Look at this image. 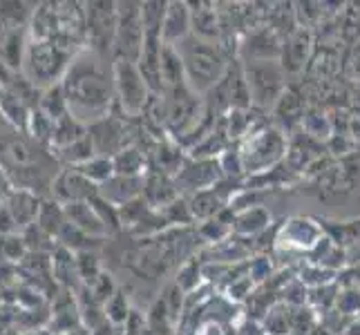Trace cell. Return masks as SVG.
Wrapping results in <instances>:
<instances>
[{
	"instance_id": "6da1fadb",
	"label": "cell",
	"mask_w": 360,
	"mask_h": 335,
	"mask_svg": "<svg viewBox=\"0 0 360 335\" xmlns=\"http://www.w3.org/2000/svg\"><path fill=\"white\" fill-rule=\"evenodd\" d=\"M60 88L65 94L70 117L88 128L112 112V63L105 65V58L90 49L81 52L70 60Z\"/></svg>"
},
{
	"instance_id": "7a4b0ae2",
	"label": "cell",
	"mask_w": 360,
	"mask_h": 335,
	"mask_svg": "<svg viewBox=\"0 0 360 335\" xmlns=\"http://www.w3.org/2000/svg\"><path fill=\"white\" fill-rule=\"evenodd\" d=\"M175 47L181 58L184 81L200 96L210 92L226 77L231 65H229L226 49L219 43H208L195 39V36H188V39H184Z\"/></svg>"
},
{
	"instance_id": "3957f363",
	"label": "cell",
	"mask_w": 360,
	"mask_h": 335,
	"mask_svg": "<svg viewBox=\"0 0 360 335\" xmlns=\"http://www.w3.org/2000/svg\"><path fill=\"white\" fill-rule=\"evenodd\" d=\"M242 77L251 107L255 110H273L282 92L287 90V74L280 60H244Z\"/></svg>"
},
{
	"instance_id": "277c9868",
	"label": "cell",
	"mask_w": 360,
	"mask_h": 335,
	"mask_svg": "<svg viewBox=\"0 0 360 335\" xmlns=\"http://www.w3.org/2000/svg\"><path fill=\"white\" fill-rule=\"evenodd\" d=\"M287 134L278 128H253L238 147L246 172H269L287 157Z\"/></svg>"
},
{
	"instance_id": "5b68a950",
	"label": "cell",
	"mask_w": 360,
	"mask_h": 335,
	"mask_svg": "<svg viewBox=\"0 0 360 335\" xmlns=\"http://www.w3.org/2000/svg\"><path fill=\"white\" fill-rule=\"evenodd\" d=\"M72 60V54L54 41H32L25 47V56H22V65L25 74H27V81L34 85H52L65 77L68 65Z\"/></svg>"
},
{
	"instance_id": "8992f818",
	"label": "cell",
	"mask_w": 360,
	"mask_h": 335,
	"mask_svg": "<svg viewBox=\"0 0 360 335\" xmlns=\"http://www.w3.org/2000/svg\"><path fill=\"white\" fill-rule=\"evenodd\" d=\"M164 101H166V130L177 141L184 139L186 134H195L202 128V121L208 114L206 103L186 83L175 90H168V98H164Z\"/></svg>"
},
{
	"instance_id": "52a82bcc",
	"label": "cell",
	"mask_w": 360,
	"mask_h": 335,
	"mask_svg": "<svg viewBox=\"0 0 360 335\" xmlns=\"http://www.w3.org/2000/svg\"><path fill=\"white\" fill-rule=\"evenodd\" d=\"M112 85H115V103L123 112V117H128V119L139 117L148 103V98H150V90H148L136 63L115 58Z\"/></svg>"
},
{
	"instance_id": "ba28073f",
	"label": "cell",
	"mask_w": 360,
	"mask_h": 335,
	"mask_svg": "<svg viewBox=\"0 0 360 335\" xmlns=\"http://www.w3.org/2000/svg\"><path fill=\"white\" fill-rule=\"evenodd\" d=\"M143 47L141 3H117V29L112 54L117 60L136 63Z\"/></svg>"
},
{
	"instance_id": "9c48e42d",
	"label": "cell",
	"mask_w": 360,
	"mask_h": 335,
	"mask_svg": "<svg viewBox=\"0 0 360 335\" xmlns=\"http://www.w3.org/2000/svg\"><path fill=\"white\" fill-rule=\"evenodd\" d=\"M117 29V3H88L85 5V36L90 52L98 56L112 54Z\"/></svg>"
},
{
	"instance_id": "30bf717a",
	"label": "cell",
	"mask_w": 360,
	"mask_h": 335,
	"mask_svg": "<svg viewBox=\"0 0 360 335\" xmlns=\"http://www.w3.org/2000/svg\"><path fill=\"white\" fill-rule=\"evenodd\" d=\"M325 237V228L322 223L309 217H291L282 223L276 235V244L287 251L297 253H311L316 244Z\"/></svg>"
},
{
	"instance_id": "8fae6325",
	"label": "cell",
	"mask_w": 360,
	"mask_h": 335,
	"mask_svg": "<svg viewBox=\"0 0 360 335\" xmlns=\"http://www.w3.org/2000/svg\"><path fill=\"white\" fill-rule=\"evenodd\" d=\"M314 56V34L311 29L297 27L291 34L284 36L282 52H280V65L284 74H300L309 65Z\"/></svg>"
},
{
	"instance_id": "7c38bea8",
	"label": "cell",
	"mask_w": 360,
	"mask_h": 335,
	"mask_svg": "<svg viewBox=\"0 0 360 335\" xmlns=\"http://www.w3.org/2000/svg\"><path fill=\"white\" fill-rule=\"evenodd\" d=\"M221 179V170L217 159H191L181 166V170L177 172V183L175 185H184L195 192L202 190H213L217 181Z\"/></svg>"
},
{
	"instance_id": "4fadbf2b",
	"label": "cell",
	"mask_w": 360,
	"mask_h": 335,
	"mask_svg": "<svg viewBox=\"0 0 360 335\" xmlns=\"http://www.w3.org/2000/svg\"><path fill=\"white\" fill-rule=\"evenodd\" d=\"M52 192L58 202L63 204H79V202H90L98 197V185L88 181L79 170H65L52 181Z\"/></svg>"
},
{
	"instance_id": "5bb4252c",
	"label": "cell",
	"mask_w": 360,
	"mask_h": 335,
	"mask_svg": "<svg viewBox=\"0 0 360 335\" xmlns=\"http://www.w3.org/2000/svg\"><path fill=\"white\" fill-rule=\"evenodd\" d=\"M282 39L269 25L248 32L244 45H240V54L244 60H280Z\"/></svg>"
},
{
	"instance_id": "9a60e30c",
	"label": "cell",
	"mask_w": 360,
	"mask_h": 335,
	"mask_svg": "<svg viewBox=\"0 0 360 335\" xmlns=\"http://www.w3.org/2000/svg\"><path fill=\"white\" fill-rule=\"evenodd\" d=\"M191 36V5L188 3H166L161 18V41L164 45H179Z\"/></svg>"
},
{
	"instance_id": "2e32d148",
	"label": "cell",
	"mask_w": 360,
	"mask_h": 335,
	"mask_svg": "<svg viewBox=\"0 0 360 335\" xmlns=\"http://www.w3.org/2000/svg\"><path fill=\"white\" fill-rule=\"evenodd\" d=\"M98 195L101 199L115 208L128 206L136 202L143 195V177H121L115 175L112 179H108L103 185H98Z\"/></svg>"
},
{
	"instance_id": "e0dca14e",
	"label": "cell",
	"mask_w": 360,
	"mask_h": 335,
	"mask_svg": "<svg viewBox=\"0 0 360 335\" xmlns=\"http://www.w3.org/2000/svg\"><path fill=\"white\" fill-rule=\"evenodd\" d=\"M191 36L200 41L217 43L221 36V16L219 9L210 3L191 5Z\"/></svg>"
},
{
	"instance_id": "ac0fdd59",
	"label": "cell",
	"mask_w": 360,
	"mask_h": 335,
	"mask_svg": "<svg viewBox=\"0 0 360 335\" xmlns=\"http://www.w3.org/2000/svg\"><path fill=\"white\" fill-rule=\"evenodd\" d=\"M304 98L297 94L295 90L287 88L282 92V96L273 105V114H276V123H278V130L284 132H293L295 128H302V119H304Z\"/></svg>"
},
{
	"instance_id": "d6986e66",
	"label": "cell",
	"mask_w": 360,
	"mask_h": 335,
	"mask_svg": "<svg viewBox=\"0 0 360 335\" xmlns=\"http://www.w3.org/2000/svg\"><path fill=\"white\" fill-rule=\"evenodd\" d=\"M65 219L72 223L74 228H79L81 232H85L88 237H94V235H105L108 226L101 219V215L96 213V208L92 206V202H79V204H65L63 206Z\"/></svg>"
},
{
	"instance_id": "ffe728a7",
	"label": "cell",
	"mask_w": 360,
	"mask_h": 335,
	"mask_svg": "<svg viewBox=\"0 0 360 335\" xmlns=\"http://www.w3.org/2000/svg\"><path fill=\"white\" fill-rule=\"evenodd\" d=\"M271 226V213L264 206H251L240 210L231 221V232L235 237H257L259 232H264Z\"/></svg>"
},
{
	"instance_id": "44dd1931",
	"label": "cell",
	"mask_w": 360,
	"mask_h": 335,
	"mask_svg": "<svg viewBox=\"0 0 360 335\" xmlns=\"http://www.w3.org/2000/svg\"><path fill=\"white\" fill-rule=\"evenodd\" d=\"M159 79H161V90H175L179 85H184V67L177 47L164 45L159 58Z\"/></svg>"
},
{
	"instance_id": "7402d4cb",
	"label": "cell",
	"mask_w": 360,
	"mask_h": 335,
	"mask_svg": "<svg viewBox=\"0 0 360 335\" xmlns=\"http://www.w3.org/2000/svg\"><path fill=\"white\" fill-rule=\"evenodd\" d=\"M39 199L27 192V190H18V192H11L9 197V204H7V210L9 215L14 217L16 226L20 228H27L32 223H36V217H39Z\"/></svg>"
},
{
	"instance_id": "603a6c76",
	"label": "cell",
	"mask_w": 360,
	"mask_h": 335,
	"mask_svg": "<svg viewBox=\"0 0 360 335\" xmlns=\"http://www.w3.org/2000/svg\"><path fill=\"white\" fill-rule=\"evenodd\" d=\"M188 206V213L193 219H215L221 210H224V199L219 197V190H202V192H195L191 197V202L186 204Z\"/></svg>"
},
{
	"instance_id": "cb8c5ba5",
	"label": "cell",
	"mask_w": 360,
	"mask_h": 335,
	"mask_svg": "<svg viewBox=\"0 0 360 335\" xmlns=\"http://www.w3.org/2000/svg\"><path fill=\"white\" fill-rule=\"evenodd\" d=\"M43 114L49 119V121H60L63 117H68V101H65V94H63V88H60V83L52 85V88H47L45 94L39 98V107Z\"/></svg>"
},
{
	"instance_id": "d4e9b609",
	"label": "cell",
	"mask_w": 360,
	"mask_h": 335,
	"mask_svg": "<svg viewBox=\"0 0 360 335\" xmlns=\"http://www.w3.org/2000/svg\"><path fill=\"white\" fill-rule=\"evenodd\" d=\"M302 130L307 134V139H314V141H329L333 136L331 119L320 110H307L304 112Z\"/></svg>"
},
{
	"instance_id": "484cf974",
	"label": "cell",
	"mask_w": 360,
	"mask_h": 335,
	"mask_svg": "<svg viewBox=\"0 0 360 335\" xmlns=\"http://www.w3.org/2000/svg\"><path fill=\"white\" fill-rule=\"evenodd\" d=\"M112 166H115V175L143 177L141 172L146 168V159H143V152H139L134 145H130V147H126V150H121L119 155L112 157Z\"/></svg>"
},
{
	"instance_id": "4316f807",
	"label": "cell",
	"mask_w": 360,
	"mask_h": 335,
	"mask_svg": "<svg viewBox=\"0 0 360 335\" xmlns=\"http://www.w3.org/2000/svg\"><path fill=\"white\" fill-rule=\"evenodd\" d=\"M262 327L266 335H291V308L282 302L273 304L262 320Z\"/></svg>"
},
{
	"instance_id": "83f0119b",
	"label": "cell",
	"mask_w": 360,
	"mask_h": 335,
	"mask_svg": "<svg viewBox=\"0 0 360 335\" xmlns=\"http://www.w3.org/2000/svg\"><path fill=\"white\" fill-rule=\"evenodd\" d=\"M297 280H300L307 289H318V287H327V284H333L338 277V272L333 270H327L318 264H311V262H304L297 270Z\"/></svg>"
},
{
	"instance_id": "f1b7e54d",
	"label": "cell",
	"mask_w": 360,
	"mask_h": 335,
	"mask_svg": "<svg viewBox=\"0 0 360 335\" xmlns=\"http://www.w3.org/2000/svg\"><path fill=\"white\" fill-rule=\"evenodd\" d=\"M333 308L345 317H358L360 315V291L358 289H340L336 295Z\"/></svg>"
},
{
	"instance_id": "f546056e",
	"label": "cell",
	"mask_w": 360,
	"mask_h": 335,
	"mask_svg": "<svg viewBox=\"0 0 360 335\" xmlns=\"http://www.w3.org/2000/svg\"><path fill=\"white\" fill-rule=\"evenodd\" d=\"M128 300L121 291H115V295L105 302V320H110L112 324H123L128 320Z\"/></svg>"
},
{
	"instance_id": "4dcf8cb0",
	"label": "cell",
	"mask_w": 360,
	"mask_h": 335,
	"mask_svg": "<svg viewBox=\"0 0 360 335\" xmlns=\"http://www.w3.org/2000/svg\"><path fill=\"white\" fill-rule=\"evenodd\" d=\"M217 164H219V170H221V177H240L246 172L238 147H235V150H233V147H231V150H224V155L217 159Z\"/></svg>"
},
{
	"instance_id": "1f68e13d",
	"label": "cell",
	"mask_w": 360,
	"mask_h": 335,
	"mask_svg": "<svg viewBox=\"0 0 360 335\" xmlns=\"http://www.w3.org/2000/svg\"><path fill=\"white\" fill-rule=\"evenodd\" d=\"M246 275L251 277L253 284H262V282L271 280V275H273V262H271V257H266V255L253 257L251 262H248V272H246Z\"/></svg>"
},
{
	"instance_id": "d6a6232c",
	"label": "cell",
	"mask_w": 360,
	"mask_h": 335,
	"mask_svg": "<svg viewBox=\"0 0 360 335\" xmlns=\"http://www.w3.org/2000/svg\"><path fill=\"white\" fill-rule=\"evenodd\" d=\"M345 335H360V315L349 320V324L345 327Z\"/></svg>"
},
{
	"instance_id": "836d02e7",
	"label": "cell",
	"mask_w": 360,
	"mask_h": 335,
	"mask_svg": "<svg viewBox=\"0 0 360 335\" xmlns=\"http://www.w3.org/2000/svg\"><path fill=\"white\" fill-rule=\"evenodd\" d=\"M202 335H224V333H221L219 324H215V322H210V324L204 329V333H202Z\"/></svg>"
},
{
	"instance_id": "e575fe53",
	"label": "cell",
	"mask_w": 360,
	"mask_h": 335,
	"mask_svg": "<svg viewBox=\"0 0 360 335\" xmlns=\"http://www.w3.org/2000/svg\"><path fill=\"white\" fill-rule=\"evenodd\" d=\"M70 335H88V333H85L83 329H74V331H72Z\"/></svg>"
},
{
	"instance_id": "d590c367",
	"label": "cell",
	"mask_w": 360,
	"mask_h": 335,
	"mask_svg": "<svg viewBox=\"0 0 360 335\" xmlns=\"http://www.w3.org/2000/svg\"><path fill=\"white\" fill-rule=\"evenodd\" d=\"M0 94H3V88H0Z\"/></svg>"
}]
</instances>
